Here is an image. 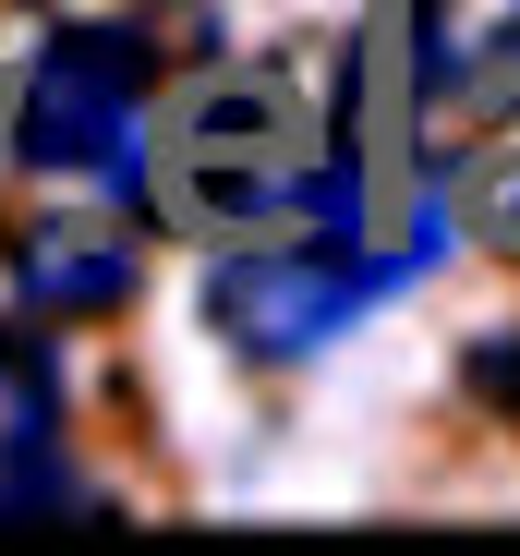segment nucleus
Returning a JSON list of instances; mask_svg holds the SVG:
<instances>
[{"label": "nucleus", "mask_w": 520, "mask_h": 556, "mask_svg": "<svg viewBox=\"0 0 520 556\" xmlns=\"http://www.w3.org/2000/svg\"><path fill=\"white\" fill-rule=\"evenodd\" d=\"M13 122H25V157H37V169L145 194V122H157V98H145V49H134L122 25L49 37L37 73H25V98H13Z\"/></svg>", "instance_id": "obj_3"}, {"label": "nucleus", "mask_w": 520, "mask_h": 556, "mask_svg": "<svg viewBox=\"0 0 520 556\" xmlns=\"http://www.w3.org/2000/svg\"><path fill=\"white\" fill-rule=\"evenodd\" d=\"M61 472V351L37 327H0V508H73Z\"/></svg>", "instance_id": "obj_5"}, {"label": "nucleus", "mask_w": 520, "mask_h": 556, "mask_svg": "<svg viewBox=\"0 0 520 556\" xmlns=\"http://www.w3.org/2000/svg\"><path fill=\"white\" fill-rule=\"evenodd\" d=\"M388 254L376 242H352V230H267L254 254H230L218 266V327L242 339V351H315L327 327H352L364 315V291H388Z\"/></svg>", "instance_id": "obj_4"}, {"label": "nucleus", "mask_w": 520, "mask_h": 556, "mask_svg": "<svg viewBox=\"0 0 520 556\" xmlns=\"http://www.w3.org/2000/svg\"><path fill=\"white\" fill-rule=\"evenodd\" d=\"M460 218L496 242V254H520V98H508V122L472 146V169H460Z\"/></svg>", "instance_id": "obj_7"}, {"label": "nucleus", "mask_w": 520, "mask_h": 556, "mask_svg": "<svg viewBox=\"0 0 520 556\" xmlns=\"http://www.w3.org/2000/svg\"><path fill=\"white\" fill-rule=\"evenodd\" d=\"M423 13L436 0H376V13L352 25V146H339V169H352V206H364V242L411 278L423 266V85H436V37H423Z\"/></svg>", "instance_id": "obj_2"}, {"label": "nucleus", "mask_w": 520, "mask_h": 556, "mask_svg": "<svg viewBox=\"0 0 520 556\" xmlns=\"http://www.w3.org/2000/svg\"><path fill=\"white\" fill-rule=\"evenodd\" d=\"M145 206L206 242L230 230H352L364 242L352 169H339L303 73L279 61H218L145 122Z\"/></svg>", "instance_id": "obj_1"}, {"label": "nucleus", "mask_w": 520, "mask_h": 556, "mask_svg": "<svg viewBox=\"0 0 520 556\" xmlns=\"http://www.w3.org/2000/svg\"><path fill=\"white\" fill-rule=\"evenodd\" d=\"M134 278H145V254H134V230H110V218H37V230L13 242V291H25L49 327H61V315H122Z\"/></svg>", "instance_id": "obj_6"}]
</instances>
